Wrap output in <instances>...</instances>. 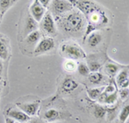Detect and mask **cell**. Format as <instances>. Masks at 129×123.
I'll return each mask as SVG.
<instances>
[{"label": "cell", "instance_id": "obj_1", "mask_svg": "<svg viewBox=\"0 0 129 123\" xmlns=\"http://www.w3.org/2000/svg\"><path fill=\"white\" fill-rule=\"evenodd\" d=\"M72 3L86 19L87 28L85 37L89 36L93 30L109 24V19L107 13L97 4L91 1H72Z\"/></svg>", "mask_w": 129, "mask_h": 123}, {"label": "cell", "instance_id": "obj_2", "mask_svg": "<svg viewBox=\"0 0 129 123\" xmlns=\"http://www.w3.org/2000/svg\"><path fill=\"white\" fill-rule=\"evenodd\" d=\"M56 19L62 30L72 36H80L87 28L86 19L78 10H72Z\"/></svg>", "mask_w": 129, "mask_h": 123}, {"label": "cell", "instance_id": "obj_3", "mask_svg": "<svg viewBox=\"0 0 129 123\" xmlns=\"http://www.w3.org/2000/svg\"><path fill=\"white\" fill-rule=\"evenodd\" d=\"M60 53L69 60H82L86 58V53L78 43L66 42L60 45Z\"/></svg>", "mask_w": 129, "mask_h": 123}, {"label": "cell", "instance_id": "obj_4", "mask_svg": "<svg viewBox=\"0 0 129 123\" xmlns=\"http://www.w3.org/2000/svg\"><path fill=\"white\" fill-rule=\"evenodd\" d=\"M40 28L43 34L48 37H53L57 35V27L54 18L50 11H47L40 23Z\"/></svg>", "mask_w": 129, "mask_h": 123}, {"label": "cell", "instance_id": "obj_5", "mask_svg": "<svg viewBox=\"0 0 129 123\" xmlns=\"http://www.w3.org/2000/svg\"><path fill=\"white\" fill-rule=\"evenodd\" d=\"M73 5L72 1H66V0H53L50 4L51 8V13H53L56 18L64 15V14L70 12L73 10Z\"/></svg>", "mask_w": 129, "mask_h": 123}, {"label": "cell", "instance_id": "obj_6", "mask_svg": "<svg viewBox=\"0 0 129 123\" xmlns=\"http://www.w3.org/2000/svg\"><path fill=\"white\" fill-rule=\"evenodd\" d=\"M54 46H55L54 39L53 37H46L44 38L41 39V40H40V42L36 44V46H35L34 49V53L35 56L45 54L47 52L51 51L54 48Z\"/></svg>", "mask_w": 129, "mask_h": 123}, {"label": "cell", "instance_id": "obj_7", "mask_svg": "<svg viewBox=\"0 0 129 123\" xmlns=\"http://www.w3.org/2000/svg\"><path fill=\"white\" fill-rule=\"evenodd\" d=\"M46 12H47V9H45L41 5L39 0H35L29 6V15L37 23H41V21L44 17Z\"/></svg>", "mask_w": 129, "mask_h": 123}, {"label": "cell", "instance_id": "obj_8", "mask_svg": "<svg viewBox=\"0 0 129 123\" xmlns=\"http://www.w3.org/2000/svg\"><path fill=\"white\" fill-rule=\"evenodd\" d=\"M16 106L18 107L20 110H22L23 113L29 117L35 116L37 114L39 108H40V101H32V102H22V103H16Z\"/></svg>", "mask_w": 129, "mask_h": 123}, {"label": "cell", "instance_id": "obj_9", "mask_svg": "<svg viewBox=\"0 0 129 123\" xmlns=\"http://www.w3.org/2000/svg\"><path fill=\"white\" fill-rule=\"evenodd\" d=\"M7 116L13 119L15 121L20 123H26L30 120V117L27 115L20 109H15V108H10L7 111Z\"/></svg>", "mask_w": 129, "mask_h": 123}, {"label": "cell", "instance_id": "obj_10", "mask_svg": "<svg viewBox=\"0 0 129 123\" xmlns=\"http://www.w3.org/2000/svg\"><path fill=\"white\" fill-rule=\"evenodd\" d=\"M116 84L119 89H127L129 87V70L128 68L121 69L116 75Z\"/></svg>", "mask_w": 129, "mask_h": 123}, {"label": "cell", "instance_id": "obj_11", "mask_svg": "<svg viewBox=\"0 0 129 123\" xmlns=\"http://www.w3.org/2000/svg\"><path fill=\"white\" fill-rule=\"evenodd\" d=\"M78 87V82L75 79L68 76L64 79L61 84V89L64 93H72Z\"/></svg>", "mask_w": 129, "mask_h": 123}, {"label": "cell", "instance_id": "obj_12", "mask_svg": "<svg viewBox=\"0 0 129 123\" xmlns=\"http://www.w3.org/2000/svg\"><path fill=\"white\" fill-rule=\"evenodd\" d=\"M61 118L60 113L55 108H50L47 109L43 114V119H44L45 121L47 122H53L56 120H59Z\"/></svg>", "mask_w": 129, "mask_h": 123}, {"label": "cell", "instance_id": "obj_13", "mask_svg": "<svg viewBox=\"0 0 129 123\" xmlns=\"http://www.w3.org/2000/svg\"><path fill=\"white\" fill-rule=\"evenodd\" d=\"M103 40V35L99 31H93L88 36L87 38V43H88L89 46L94 48L96 47Z\"/></svg>", "mask_w": 129, "mask_h": 123}, {"label": "cell", "instance_id": "obj_14", "mask_svg": "<svg viewBox=\"0 0 129 123\" xmlns=\"http://www.w3.org/2000/svg\"><path fill=\"white\" fill-rule=\"evenodd\" d=\"M118 95L117 92L114 93V94H106L103 93L100 95V97L98 98V101L100 103H103V104H108V105H112L117 101Z\"/></svg>", "mask_w": 129, "mask_h": 123}, {"label": "cell", "instance_id": "obj_15", "mask_svg": "<svg viewBox=\"0 0 129 123\" xmlns=\"http://www.w3.org/2000/svg\"><path fill=\"white\" fill-rule=\"evenodd\" d=\"M38 28H39L38 23L28 14L26 20V24H25V30H24L25 34L28 36L29 33L33 32V31L38 30Z\"/></svg>", "mask_w": 129, "mask_h": 123}, {"label": "cell", "instance_id": "obj_16", "mask_svg": "<svg viewBox=\"0 0 129 123\" xmlns=\"http://www.w3.org/2000/svg\"><path fill=\"white\" fill-rule=\"evenodd\" d=\"M105 87H92V89H87V95L89 98L92 101H96L98 100L100 95L103 93Z\"/></svg>", "mask_w": 129, "mask_h": 123}, {"label": "cell", "instance_id": "obj_17", "mask_svg": "<svg viewBox=\"0 0 129 123\" xmlns=\"http://www.w3.org/2000/svg\"><path fill=\"white\" fill-rule=\"evenodd\" d=\"M41 34L39 30H35L33 32L29 33L26 37V43L29 45H35L37 43H39L41 40Z\"/></svg>", "mask_w": 129, "mask_h": 123}, {"label": "cell", "instance_id": "obj_18", "mask_svg": "<svg viewBox=\"0 0 129 123\" xmlns=\"http://www.w3.org/2000/svg\"><path fill=\"white\" fill-rule=\"evenodd\" d=\"M16 0H0V14L3 16L10 8L16 3Z\"/></svg>", "mask_w": 129, "mask_h": 123}, {"label": "cell", "instance_id": "obj_19", "mask_svg": "<svg viewBox=\"0 0 129 123\" xmlns=\"http://www.w3.org/2000/svg\"><path fill=\"white\" fill-rule=\"evenodd\" d=\"M88 78L90 83L95 85H98L103 81L104 76L103 74H101L100 72H90L88 76Z\"/></svg>", "mask_w": 129, "mask_h": 123}, {"label": "cell", "instance_id": "obj_20", "mask_svg": "<svg viewBox=\"0 0 129 123\" xmlns=\"http://www.w3.org/2000/svg\"><path fill=\"white\" fill-rule=\"evenodd\" d=\"M105 72L111 77L115 76L120 72V67L114 63L109 62L105 65Z\"/></svg>", "mask_w": 129, "mask_h": 123}, {"label": "cell", "instance_id": "obj_21", "mask_svg": "<svg viewBox=\"0 0 129 123\" xmlns=\"http://www.w3.org/2000/svg\"><path fill=\"white\" fill-rule=\"evenodd\" d=\"M128 118H129V104H126L120 110L119 116H118V120L120 123H126Z\"/></svg>", "mask_w": 129, "mask_h": 123}, {"label": "cell", "instance_id": "obj_22", "mask_svg": "<svg viewBox=\"0 0 129 123\" xmlns=\"http://www.w3.org/2000/svg\"><path fill=\"white\" fill-rule=\"evenodd\" d=\"M9 56V48L4 39L0 38V59L6 60Z\"/></svg>", "mask_w": 129, "mask_h": 123}, {"label": "cell", "instance_id": "obj_23", "mask_svg": "<svg viewBox=\"0 0 129 123\" xmlns=\"http://www.w3.org/2000/svg\"><path fill=\"white\" fill-rule=\"evenodd\" d=\"M63 68H64V69L67 72H74V71H76L77 68H78V63L76 62V61L67 59L64 62Z\"/></svg>", "mask_w": 129, "mask_h": 123}, {"label": "cell", "instance_id": "obj_24", "mask_svg": "<svg viewBox=\"0 0 129 123\" xmlns=\"http://www.w3.org/2000/svg\"><path fill=\"white\" fill-rule=\"evenodd\" d=\"M106 109L103 107H102V106H99V105H95L94 106V108H93V114H94L95 117L96 118H103L105 116L106 114Z\"/></svg>", "mask_w": 129, "mask_h": 123}, {"label": "cell", "instance_id": "obj_25", "mask_svg": "<svg viewBox=\"0 0 129 123\" xmlns=\"http://www.w3.org/2000/svg\"><path fill=\"white\" fill-rule=\"evenodd\" d=\"M77 70H78V72L83 76H88L89 75V73H90L88 65H87L86 63H84V62H79V63L78 64V68H77Z\"/></svg>", "mask_w": 129, "mask_h": 123}, {"label": "cell", "instance_id": "obj_26", "mask_svg": "<svg viewBox=\"0 0 129 123\" xmlns=\"http://www.w3.org/2000/svg\"><path fill=\"white\" fill-rule=\"evenodd\" d=\"M87 65H88L89 69L90 72H99V69L101 68V63L98 61L90 60V61L88 62Z\"/></svg>", "mask_w": 129, "mask_h": 123}, {"label": "cell", "instance_id": "obj_27", "mask_svg": "<svg viewBox=\"0 0 129 123\" xmlns=\"http://www.w3.org/2000/svg\"><path fill=\"white\" fill-rule=\"evenodd\" d=\"M118 95H119L120 98L122 101L126 100L129 97V87H127V89H120Z\"/></svg>", "mask_w": 129, "mask_h": 123}, {"label": "cell", "instance_id": "obj_28", "mask_svg": "<svg viewBox=\"0 0 129 123\" xmlns=\"http://www.w3.org/2000/svg\"><path fill=\"white\" fill-rule=\"evenodd\" d=\"M115 92H117L116 87H115V86H114V85H112V84L108 85V86L105 87V89H104V93L109 94H109H114Z\"/></svg>", "mask_w": 129, "mask_h": 123}, {"label": "cell", "instance_id": "obj_29", "mask_svg": "<svg viewBox=\"0 0 129 123\" xmlns=\"http://www.w3.org/2000/svg\"><path fill=\"white\" fill-rule=\"evenodd\" d=\"M39 2H40V4L45 8V9L48 8L50 6V4H51L50 0H39Z\"/></svg>", "mask_w": 129, "mask_h": 123}, {"label": "cell", "instance_id": "obj_30", "mask_svg": "<svg viewBox=\"0 0 129 123\" xmlns=\"http://www.w3.org/2000/svg\"><path fill=\"white\" fill-rule=\"evenodd\" d=\"M15 122L16 121L12 118L8 117V116H6L5 117V123H15Z\"/></svg>", "mask_w": 129, "mask_h": 123}, {"label": "cell", "instance_id": "obj_31", "mask_svg": "<svg viewBox=\"0 0 129 123\" xmlns=\"http://www.w3.org/2000/svg\"><path fill=\"white\" fill-rule=\"evenodd\" d=\"M30 123H43V122L40 121L39 120H31V122H30Z\"/></svg>", "mask_w": 129, "mask_h": 123}, {"label": "cell", "instance_id": "obj_32", "mask_svg": "<svg viewBox=\"0 0 129 123\" xmlns=\"http://www.w3.org/2000/svg\"><path fill=\"white\" fill-rule=\"evenodd\" d=\"M2 72H3V64H2V62L0 63V76H1Z\"/></svg>", "mask_w": 129, "mask_h": 123}, {"label": "cell", "instance_id": "obj_33", "mask_svg": "<svg viewBox=\"0 0 129 123\" xmlns=\"http://www.w3.org/2000/svg\"><path fill=\"white\" fill-rule=\"evenodd\" d=\"M112 123H120V121H119V120H114V121H113V122H112Z\"/></svg>", "mask_w": 129, "mask_h": 123}, {"label": "cell", "instance_id": "obj_34", "mask_svg": "<svg viewBox=\"0 0 129 123\" xmlns=\"http://www.w3.org/2000/svg\"><path fill=\"white\" fill-rule=\"evenodd\" d=\"M2 17H3V16H2V15H1V14H0V23H1V19H2Z\"/></svg>", "mask_w": 129, "mask_h": 123}, {"label": "cell", "instance_id": "obj_35", "mask_svg": "<svg viewBox=\"0 0 129 123\" xmlns=\"http://www.w3.org/2000/svg\"><path fill=\"white\" fill-rule=\"evenodd\" d=\"M15 123H20V122H17V121H16Z\"/></svg>", "mask_w": 129, "mask_h": 123}, {"label": "cell", "instance_id": "obj_36", "mask_svg": "<svg viewBox=\"0 0 129 123\" xmlns=\"http://www.w3.org/2000/svg\"><path fill=\"white\" fill-rule=\"evenodd\" d=\"M0 63H1V59H0Z\"/></svg>", "mask_w": 129, "mask_h": 123}, {"label": "cell", "instance_id": "obj_37", "mask_svg": "<svg viewBox=\"0 0 129 123\" xmlns=\"http://www.w3.org/2000/svg\"><path fill=\"white\" fill-rule=\"evenodd\" d=\"M26 123H30V122H26Z\"/></svg>", "mask_w": 129, "mask_h": 123}, {"label": "cell", "instance_id": "obj_38", "mask_svg": "<svg viewBox=\"0 0 129 123\" xmlns=\"http://www.w3.org/2000/svg\"><path fill=\"white\" fill-rule=\"evenodd\" d=\"M0 81H1V78H0Z\"/></svg>", "mask_w": 129, "mask_h": 123}]
</instances>
